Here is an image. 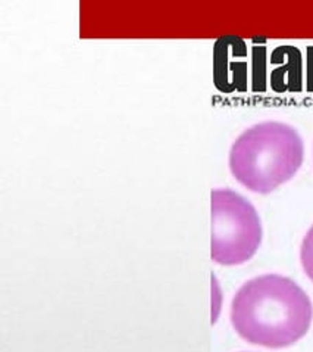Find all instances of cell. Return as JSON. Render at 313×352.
Returning <instances> with one entry per match:
<instances>
[{
    "instance_id": "obj_1",
    "label": "cell",
    "mask_w": 313,
    "mask_h": 352,
    "mask_svg": "<svg viewBox=\"0 0 313 352\" xmlns=\"http://www.w3.org/2000/svg\"><path fill=\"white\" fill-rule=\"evenodd\" d=\"M229 316L237 335L246 342L283 349L309 332L313 305L294 280L279 274H264L238 289Z\"/></svg>"
},
{
    "instance_id": "obj_2",
    "label": "cell",
    "mask_w": 313,
    "mask_h": 352,
    "mask_svg": "<svg viewBox=\"0 0 313 352\" xmlns=\"http://www.w3.org/2000/svg\"><path fill=\"white\" fill-rule=\"evenodd\" d=\"M305 144L294 127L265 121L244 130L229 151V171L246 189L268 195L296 175Z\"/></svg>"
},
{
    "instance_id": "obj_3",
    "label": "cell",
    "mask_w": 313,
    "mask_h": 352,
    "mask_svg": "<svg viewBox=\"0 0 313 352\" xmlns=\"http://www.w3.org/2000/svg\"><path fill=\"white\" fill-rule=\"evenodd\" d=\"M264 230L255 206L231 189L212 190V260L240 265L252 260Z\"/></svg>"
},
{
    "instance_id": "obj_4",
    "label": "cell",
    "mask_w": 313,
    "mask_h": 352,
    "mask_svg": "<svg viewBox=\"0 0 313 352\" xmlns=\"http://www.w3.org/2000/svg\"><path fill=\"white\" fill-rule=\"evenodd\" d=\"M300 263L313 283V226L308 230L300 246Z\"/></svg>"
}]
</instances>
